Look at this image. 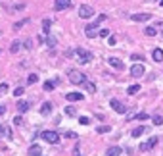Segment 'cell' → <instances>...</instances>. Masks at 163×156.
I'll use <instances>...</instances> for the list:
<instances>
[{
    "label": "cell",
    "mask_w": 163,
    "mask_h": 156,
    "mask_svg": "<svg viewBox=\"0 0 163 156\" xmlns=\"http://www.w3.org/2000/svg\"><path fill=\"white\" fill-rule=\"evenodd\" d=\"M130 58H133L134 62H142V60H144V56H140V54H133Z\"/></svg>",
    "instance_id": "obj_37"
},
{
    "label": "cell",
    "mask_w": 163,
    "mask_h": 156,
    "mask_svg": "<svg viewBox=\"0 0 163 156\" xmlns=\"http://www.w3.org/2000/svg\"><path fill=\"white\" fill-rule=\"evenodd\" d=\"M27 154H29V156H42V148H40L39 145H31Z\"/></svg>",
    "instance_id": "obj_12"
},
{
    "label": "cell",
    "mask_w": 163,
    "mask_h": 156,
    "mask_svg": "<svg viewBox=\"0 0 163 156\" xmlns=\"http://www.w3.org/2000/svg\"><path fill=\"white\" fill-rule=\"evenodd\" d=\"M42 29H44V33H50V19H44V21H42Z\"/></svg>",
    "instance_id": "obj_29"
},
{
    "label": "cell",
    "mask_w": 163,
    "mask_h": 156,
    "mask_svg": "<svg viewBox=\"0 0 163 156\" xmlns=\"http://www.w3.org/2000/svg\"><path fill=\"white\" fill-rule=\"evenodd\" d=\"M40 137H42L46 143H50V145H58V143H60V135H58V131H42V133H40Z\"/></svg>",
    "instance_id": "obj_2"
},
{
    "label": "cell",
    "mask_w": 163,
    "mask_h": 156,
    "mask_svg": "<svg viewBox=\"0 0 163 156\" xmlns=\"http://www.w3.org/2000/svg\"><path fill=\"white\" fill-rule=\"evenodd\" d=\"M15 108H17V110L23 114V112H27V110H29V102H25V100H19L17 104H15Z\"/></svg>",
    "instance_id": "obj_16"
},
{
    "label": "cell",
    "mask_w": 163,
    "mask_h": 156,
    "mask_svg": "<svg viewBox=\"0 0 163 156\" xmlns=\"http://www.w3.org/2000/svg\"><path fill=\"white\" fill-rule=\"evenodd\" d=\"M98 35L106 39V37H109V29H100V31H98Z\"/></svg>",
    "instance_id": "obj_32"
},
{
    "label": "cell",
    "mask_w": 163,
    "mask_h": 156,
    "mask_svg": "<svg viewBox=\"0 0 163 156\" xmlns=\"http://www.w3.org/2000/svg\"><path fill=\"white\" fill-rule=\"evenodd\" d=\"M79 123H81V125H88V123H90V118L81 116V118H79Z\"/></svg>",
    "instance_id": "obj_26"
},
{
    "label": "cell",
    "mask_w": 163,
    "mask_h": 156,
    "mask_svg": "<svg viewBox=\"0 0 163 156\" xmlns=\"http://www.w3.org/2000/svg\"><path fill=\"white\" fill-rule=\"evenodd\" d=\"M157 141H159V137H150L148 141H144L140 145V150H142V152H148V150H152L157 145Z\"/></svg>",
    "instance_id": "obj_4"
},
{
    "label": "cell",
    "mask_w": 163,
    "mask_h": 156,
    "mask_svg": "<svg viewBox=\"0 0 163 156\" xmlns=\"http://www.w3.org/2000/svg\"><path fill=\"white\" fill-rule=\"evenodd\" d=\"M52 112V102H42V106H40V114L42 116H48Z\"/></svg>",
    "instance_id": "obj_15"
},
{
    "label": "cell",
    "mask_w": 163,
    "mask_h": 156,
    "mask_svg": "<svg viewBox=\"0 0 163 156\" xmlns=\"http://www.w3.org/2000/svg\"><path fill=\"white\" fill-rule=\"evenodd\" d=\"M85 33H86V37H88V39H94V37L98 35V25H96V23L86 25V27H85Z\"/></svg>",
    "instance_id": "obj_7"
},
{
    "label": "cell",
    "mask_w": 163,
    "mask_h": 156,
    "mask_svg": "<svg viewBox=\"0 0 163 156\" xmlns=\"http://www.w3.org/2000/svg\"><path fill=\"white\" fill-rule=\"evenodd\" d=\"M144 131H146V129H144V127H136V129H134V131H133V137H140V135H142V133H144Z\"/></svg>",
    "instance_id": "obj_28"
},
{
    "label": "cell",
    "mask_w": 163,
    "mask_h": 156,
    "mask_svg": "<svg viewBox=\"0 0 163 156\" xmlns=\"http://www.w3.org/2000/svg\"><path fill=\"white\" fill-rule=\"evenodd\" d=\"M2 114H6V106H0V116H2Z\"/></svg>",
    "instance_id": "obj_43"
},
{
    "label": "cell",
    "mask_w": 163,
    "mask_h": 156,
    "mask_svg": "<svg viewBox=\"0 0 163 156\" xmlns=\"http://www.w3.org/2000/svg\"><path fill=\"white\" fill-rule=\"evenodd\" d=\"M115 43H117V37H115V35H113V37H109V44H111V46H113Z\"/></svg>",
    "instance_id": "obj_42"
},
{
    "label": "cell",
    "mask_w": 163,
    "mask_h": 156,
    "mask_svg": "<svg viewBox=\"0 0 163 156\" xmlns=\"http://www.w3.org/2000/svg\"><path fill=\"white\" fill-rule=\"evenodd\" d=\"M138 91H140V85H130L129 89H127V93H129V95H136Z\"/></svg>",
    "instance_id": "obj_22"
},
{
    "label": "cell",
    "mask_w": 163,
    "mask_h": 156,
    "mask_svg": "<svg viewBox=\"0 0 163 156\" xmlns=\"http://www.w3.org/2000/svg\"><path fill=\"white\" fill-rule=\"evenodd\" d=\"M0 133L4 135V137H8V139H12L14 137V133H12V129H10L8 125H4V123H0Z\"/></svg>",
    "instance_id": "obj_14"
},
{
    "label": "cell",
    "mask_w": 163,
    "mask_h": 156,
    "mask_svg": "<svg viewBox=\"0 0 163 156\" xmlns=\"http://www.w3.org/2000/svg\"><path fill=\"white\" fill-rule=\"evenodd\" d=\"M56 85H58V81H46L44 83V91H52Z\"/></svg>",
    "instance_id": "obj_21"
},
{
    "label": "cell",
    "mask_w": 163,
    "mask_h": 156,
    "mask_svg": "<svg viewBox=\"0 0 163 156\" xmlns=\"http://www.w3.org/2000/svg\"><path fill=\"white\" fill-rule=\"evenodd\" d=\"M83 85H85V89H86L88 93H96V85H94L92 81H86V79H85V83H83Z\"/></svg>",
    "instance_id": "obj_19"
},
{
    "label": "cell",
    "mask_w": 163,
    "mask_h": 156,
    "mask_svg": "<svg viewBox=\"0 0 163 156\" xmlns=\"http://www.w3.org/2000/svg\"><path fill=\"white\" fill-rule=\"evenodd\" d=\"M152 56H154V60H155V62H163V50H161V48H155Z\"/></svg>",
    "instance_id": "obj_18"
},
{
    "label": "cell",
    "mask_w": 163,
    "mask_h": 156,
    "mask_svg": "<svg viewBox=\"0 0 163 156\" xmlns=\"http://www.w3.org/2000/svg\"><path fill=\"white\" fill-rule=\"evenodd\" d=\"M8 91H10V85H8V83H2V85H0V96L6 95Z\"/></svg>",
    "instance_id": "obj_24"
},
{
    "label": "cell",
    "mask_w": 163,
    "mask_h": 156,
    "mask_svg": "<svg viewBox=\"0 0 163 156\" xmlns=\"http://www.w3.org/2000/svg\"><path fill=\"white\" fill-rule=\"evenodd\" d=\"M19 48H21V43H19V41H14L12 46H10V52H12V54H15V52H19Z\"/></svg>",
    "instance_id": "obj_20"
},
{
    "label": "cell",
    "mask_w": 163,
    "mask_h": 156,
    "mask_svg": "<svg viewBox=\"0 0 163 156\" xmlns=\"http://www.w3.org/2000/svg\"><path fill=\"white\" fill-rule=\"evenodd\" d=\"M130 75H133V77H142V75H144V66H142V64H134L133 67H130Z\"/></svg>",
    "instance_id": "obj_8"
},
{
    "label": "cell",
    "mask_w": 163,
    "mask_h": 156,
    "mask_svg": "<svg viewBox=\"0 0 163 156\" xmlns=\"http://www.w3.org/2000/svg\"><path fill=\"white\" fill-rule=\"evenodd\" d=\"M106 156H121V148L119 147H109Z\"/></svg>",
    "instance_id": "obj_17"
},
{
    "label": "cell",
    "mask_w": 163,
    "mask_h": 156,
    "mask_svg": "<svg viewBox=\"0 0 163 156\" xmlns=\"http://www.w3.org/2000/svg\"><path fill=\"white\" fill-rule=\"evenodd\" d=\"M73 156H85L81 152V147H79V145H75V148H73Z\"/></svg>",
    "instance_id": "obj_31"
},
{
    "label": "cell",
    "mask_w": 163,
    "mask_h": 156,
    "mask_svg": "<svg viewBox=\"0 0 163 156\" xmlns=\"http://www.w3.org/2000/svg\"><path fill=\"white\" fill-rule=\"evenodd\" d=\"M14 123H17V125H21V123H23V119H21V116H17V118H14Z\"/></svg>",
    "instance_id": "obj_40"
},
{
    "label": "cell",
    "mask_w": 163,
    "mask_h": 156,
    "mask_svg": "<svg viewBox=\"0 0 163 156\" xmlns=\"http://www.w3.org/2000/svg\"><path fill=\"white\" fill-rule=\"evenodd\" d=\"M23 93H25V89H23V87H17V89L14 91V95H15V96H21Z\"/></svg>",
    "instance_id": "obj_35"
},
{
    "label": "cell",
    "mask_w": 163,
    "mask_h": 156,
    "mask_svg": "<svg viewBox=\"0 0 163 156\" xmlns=\"http://www.w3.org/2000/svg\"><path fill=\"white\" fill-rule=\"evenodd\" d=\"M48 44L50 46H56V39L54 37H48Z\"/></svg>",
    "instance_id": "obj_41"
},
{
    "label": "cell",
    "mask_w": 163,
    "mask_h": 156,
    "mask_svg": "<svg viewBox=\"0 0 163 156\" xmlns=\"http://www.w3.org/2000/svg\"><path fill=\"white\" fill-rule=\"evenodd\" d=\"M65 114H67V116H75V108H73V106H67V108H65Z\"/></svg>",
    "instance_id": "obj_34"
},
{
    "label": "cell",
    "mask_w": 163,
    "mask_h": 156,
    "mask_svg": "<svg viewBox=\"0 0 163 156\" xmlns=\"http://www.w3.org/2000/svg\"><path fill=\"white\" fill-rule=\"evenodd\" d=\"M161 6H163V0H161Z\"/></svg>",
    "instance_id": "obj_44"
},
{
    "label": "cell",
    "mask_w": 163,
    "mask_h": 156,
    "mask_svg": "<svg viewBox=\"0 0 163 156\" xmlns=\"http://www.w3.org/2000/svg\"><path fill=\"white\" fill-rule=\"evenodd\" d=\"M109 104H111V108L117 114H125V112H127V106H125L121 100H117V98H111V102H109Z\"/></svg>",
    "instance_id": "obj_6"
},
{
    "label": "cell",
    "mask_w": 163,
    "mask_h": 156,
    "mask_svg": "<svg viewBox=\"0 0 163 156\" xmlns=\"http://www.w3.org/2000/svg\"><path fill=\"white\" fill-rule=\"evenodd\" d=\"M96 131H98V133H108V131H111V127H109V125H100Z\"/></svg>",
    "instance_id": "obj_27"
},
{
    "label": "cell",
    "mask_w": 163,
    "mask_h": 156,
    "mask_svg": "<svg viewBox=\"0 0 163 156\" xmlns=\"http://www.w3.org/2000/svg\"><path fill=\"white\" fill-rule=\"evenodd\" d=\"M144 33L148 35V37H155L157 31H155V27H146V29H144Z\"/></svg>",
    "instance_id": "obj_23"
},
{
    "label": "cell",
    "mask_w": 163,
    "mask_h": 156,
    "mask_svg": "<svg viewBox=\"0 0 163 156\" xmlns=\"http://www.w3.org/2000/svg\"><path fill=\"white\" fill-rule=\"evenodd\" d=\"M108 62H109V66H111V67H115V70H119V71L125 70V64H123L119 58H109Z\"/></svg>",
    "instance_id": "obj_10"
},
{
    "label": "cell",
    "mask_w": 163,
    "mask_h": 156,
    "mask_svg": "<svg viewBox=\"0 0 163 156\" xmlns=\"http://www.w3.org/2000/svg\"><path fill=\"white\" fill-rule=\"evenodd\" d=\"M65 137H67V139H77V133H75V131H67Z\"/></svg>",
    "instance_id": "obj_38"
},
{
    "label": "cell",
    "mask_w": 163,
    "mask_h": 156,
    "mask_svg": "<svg viewBox=\"0 0 163 156\" xmlns=\"http://www.w3.org/2000/svg\"><path fill=\"white\" fill-rule=\"evenodd\" d=\"M67 77H69V81L73 83V85H83L86 79V75H83L79 70H69L67 71Z\"/></svg>",
    "instance_id": "obj_1"
},
{
    "label": "cell",
    "mask_w": 163,
    "mask_h": 156,
    "mask_svg": "<svg viewBox=\"0 0 163 156\" xmlns=\"http://www.w3.org/2000/svg\"><path fill=\"white\" fill-rule=\"evenodd\" d=\"M161 29H163V27H161Z\"/></svg>",
    "instance_id": "obj_45"
},
{
    "label": "cell",
    "mask_w": 163,
    "mask_h": 156,
    "mask_svg": "<svg viewBox=\"0 0 163 156\" xmlns=\"http://www.w3.org/2000/svg\"><path fill=\"white\" fill-rule=\"evenodd\" d=\"M106 19H108V15H106V14H100V15H98V19H96V25H98V23H102V21H106Z\"/></svg>",
    "instance_id": "obj_33"
},
{
    "label": "cell",
    "mask_w": 163,
    "mask_h": 156,
    "mask_svg": "<svg viewBox=\"0 0 163 156\" xmlns=\"http://www.w3.org/2000/svg\"><path fill=\"white\" fill-rule=\"evenodd\" d=\"M150 18H152L150 14H134V15H130V19H133V21H148Z\"/></svg>",
    "instance_id": "obj_13"
},
{
    "label": "cell",
    "mask_w": 163,
    "mask_h": 156,
    "mask_svg": "<svg viewBox=\"0 0 163 156\" xmlns=\"http://www.w3.org/2000/svg\"><path fill=\"white\" fill-rule=\"evenodd\" d=\"M154 123H155V125H163V118L159 116V114H157V116H154Z\"/></svg>",
    "instance_id": "obj_30"
},
{
    "label": "cell",
    "mask_w": 163,
    "mask_h": 156,
    "mask_svg": "<svg viewBox=\"0 0 163 156\" xmlns=\"http://www.w3.org/2000/svg\"><path fill=\"white\" fill-rule=\"evenodd\" d=\"M54 8L56 10H67V8H71V0H56Z\"/></svg>",
    "instance_id": "obj_9"
},
{
    "label": "cell",
    "mask_w": 163,
    "mask_h": 156,
    "mask_svg": "<svg viewBox=\"0 0 163 156\" xmlns=\"http://www.w3.org/2000/svg\"><path fill=\"white\" fill-rule=\"evenodd\" d=\"M79 15H81L83 19L92 18V15H94V8H92V6H88V4H83V6L79 8Z\"/></svg>",
    "instance_id": "obj_5"
},
{
    "label": "cell",
    "mask_w": 163,
    "mask_h": 156,
    "mask_svg": "<svg viewBox=\"0 0 163 156\" xmlns=\"http://www.w3.org/2000/svg\"><path fill=\"white\" fill-rule=\"evenodd\" d=\"M75 54L79 56V60H81L83 64H88V62H92V52H88V50H85V48H77Z\"/></svg>",
    "instance_id": "obj_3"
},
{
    "label": "cell",
    "mask_w": 163,
    "mask_h": 156,
    "mask_svg": "<svg viewBox=\"0 0 163 156\" xmlns=\"http://www.w3.org/2000/svg\"><path fill=\"white\" fill-rule=\"evenodd\" d=\"M65 98L69 102H79V100H83V93H67Z\"/></svg>",
    "instance_id": "obj_11"
},
{
    "label": "cell",
    "mask_w": 163,
    "mask_h": 156,
    "mask_svg": "<svg viewBox=\"0 0 163 156\" xmlns=\"http://www.w3.org/2000/svg\"><path fill=\"white\" fill-rule=\"evenodd\" d=\"M36 81H39V75H36V73H31V75L27 77V83H29V85H33V83H36Z\"/></svg>",
    "instance_id": "obj_25"
},
{
    "label": "cell",
    "mask_w": 163,
    "mask_h": 156,
    "mask_svg": "<svg viewBox=\"0 0 163 156\" xmlns=\"http://www.w3.org/2000/svg\"><path fill=\"white\" fill-rule=\"evenodd\" d=\"M136 119H142V122H144V119H148V114H146V112H140L138 116H136Z\"/></svg>",
    "instance_id": "obj_36"
},
{
    "label": "cell",
    "mask_w": 163,
    "mask_h": 156,
    "mask_svg": "<svg viewBox=\"0 0 163 156\" xmlns=\"http://www.w3.org/2000/svg\"><path fill=\"white\" fill-rule=\"evenodd\" d=\"M25 23H27V19H23V21H17V23L14 25V29H19V27H21V25H25Z\"/></svg>",
    "instance_id": "obj_39"
}]
</instances>
